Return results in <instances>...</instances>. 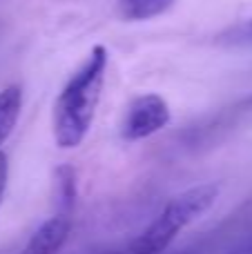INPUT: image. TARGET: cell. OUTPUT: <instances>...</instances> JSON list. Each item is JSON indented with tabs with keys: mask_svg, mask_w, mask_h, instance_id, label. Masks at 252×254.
Listing matches in <instances>:
<instances>
[{
	"mask_svg": "<svg viewBox=\"0 0 252 254\" xmlns=\"http://www.w3.org/2000/svg\"><path fill=\"white\" fill-rule=\"evenodd\" d=\"M22 110V89L20 85H9L0 92V145L11 136Z\"/></svg>",
	"mask_w": 252,
	"mask_h": 254,
	"instance_id": "cell-5",
	"label": "cell"
},
{
	"mask_svg": "<svg viewBox=\"0 0 252 254\" xmlns=\"http://www.w3.org/2000/svg\"><path fill=\"white\" fill-rule=\"evenodd\" d=\"M7 181H9V161H7V154L0 152V205H2V201H4Z\"/></svg>",
	"mask_w": 252,
	"mask_h": 254,
	"instance_id": "cell-8",
	"label": "cell"
},
{
	"mask_svg": "<svg viewBox=\"0 0 252 254\" xmlns=\"http://www.w3.org/2000/svg\"><path fill=\"white\" fill-rule=\"evenodd\" d=\"M71 232V214L56 212L49 216L27 241L20 254H58L61 248L67 243Z\"/></svg>",
	"mask_w": 252,
	"mask_h": 254,
	"instance_id": "cell-4",
	"label": "cell"
},
{
	"mask_svg": "<svg viewBox=\"0 0 252 254\" xmlns=\"http://www.w3.org/2000/svg\"><path fill=\"white\" fill-rule=\"evenodd\" d=\"M250 105H252V98H250Z\"/></svg>",
	"mask_w": 252,
	"mask_h": 254,
	"instance_id": "cell-9",
	"label": "cell"
},
{
	"mask_svg": "<svg viewBox=\"0 0 252 254\" xmlns=\"http://www.w3.org/2000/svg\"><path fill=\"white\" fill-rule=\"evenodd\" d=\"M56 205L61 214H71L76 205V172L71 165L56 170Z\"/></svg>",
	"mask_w": 252,
	"mask_h": 254,
	"instance_id": "cell-7",
	"label": "cell"
},
{
	"mask_svg": "<svg viewBox=\"0 0 252 254\" xmlns=\"http://www.w3.org/2000/svg\"><path fill=\"white\" fill-rule=\"evenodd\" d=\"M219 198V185L205 183L194 185L186 192L177 194L168 205L161 210V214L143 230L141 234L132 239L123 250L116 254H161L170 248V243L179 237L181 230L199 221Z\"/></svg>",
	"mask_w": 252,
	"mask_h": 254,
	"instance_id": "cell-2",
	"label": "cell"
},
{
	"mask_svg": "<svg viewBox=\"0 0 252 254\" xmlns=\"http://www.w3.org/2000/svg\"><path fill=\"white\" fill-rule=\"evenodd\" d=\"M107 49L103 45L92 47L83 65L71 74L63 92L54 103L52 129L61 149H74L87 138L101 103L107 71Z\"/></svg>",
	"mask_w": 252,
	"mask_h": 254,
	"instance_id": "cell-1",
	"label": "cell"
},
{
	"mask_svg": "<svg viewBox=\"0 0 252 254\" xmlns=\"http://www.w3.org/2000/svg\"><path fill=\"white\" fill-rule=\"evenodd\" d=\"M172 121V112L163 96L159 94H141L127 105V112L121 123V136L125 140H143L165 129Z\"/></svg>",
	"mask_w": 252,
	"mask_h": 254,
	"instance_id": "cell-3",
	"label": "cell"
},
{
	"mask_svg": "<svg viewBox=\"0 0 252 254\" xmlns=\"http://www.w3.org/2000/svg\"><path fill=\"white\" fill-rule=\"evenodd\" d=\"M174 0H119V11L125 20H150L165 13Z\"/></svg>",
	"mask_w": 252,
	"mask_h": 254,
	"instance_id": "cell-6",
	"label": "cell"
}]
</instances>
